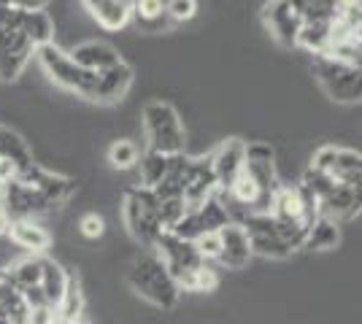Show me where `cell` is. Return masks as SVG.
<instances>
[{"mask_svg":"<svg viewBox=\"0 0 362 324\" xmlns=\"http://www.w3.org/2000/svg\"><path fill=\"white\" fill-rule=\"evenodd\" d=\"M243 230L249 235L252 254L271 257V260H287L289 254H292V248L281 241V235L276 230V219L271 214H246Z\"/></svg>","mask_w":362,"mask_h":324,"instance_id":"10","label":"cell"},{"mask_svg":"<svg viewBox=\"0 0 362 324\" xmlns=\"http://www.w3.org/2000/svg\"><path fill=\"white\" fill-rule=\"evenodd\" d=\"M122 216L124 227L144 246H154L157 238L163 235V222H160V200L146 186H130L124 192L122 203Z\"/></svg>","mask_w":362,"mask_h":324,"instance_id":"4","label":"cell"},{"mask_svg":"<svg viewBox=\"0 0 362 324\" xmlns=\"http://www.w3.org/2000/svg\"><path fill=\"white\" fill-rule=\"evenodd\" d=\"M216 192V179L211 170V155L195 157L187 165V176H184V189H181V200L187 211H195L203 203Z\"/></svg>","mask_w":362,"mask_h":324,"instance_id":"12","label":"cell"},{"mask_svg":"<svg viewBox=\"0 0 362 324\" xmlns=\"http://www.w3.org/2000/svg\"><path fill=\"white\" fill-rule=\"evenodd\" d=\"M338 184V181H332L327 173H322V170L317 168H308L305 173H303V181L300 186L311 195V198H317V200H322L327 192H332V186Z\"/></svg>","mask_w":362,"mask_h":324,"instance_id":"33","label":"cell"},{"mask_svg":"<svg viewBox=\"0 0 362 324\" xmlns=\"http://www.w3.org/2000/svg\"><path fill=\"white\" fill-rule=\"evenodd\" d=\"M195 248L200 254L203 263L209 260H219V251H222V241H219V232H203L200 238H195Z\"/></svg>","mask_w":362,"mask_h":324,"instance_id":"35","label":"cell"},{"mask_svg":"<svg viewBox=\"0 0 362 324\" xmlns=\"http://www.w3.org/2000/svg\"><path fill=\"white\" fill-rule=\"evenodd\" d=\"M133 68L122 60L117 62L114 68L108 71H100L98 73V81H95V95H92V103H100V106H111V103H119L124 95L130 92L133 87Z\"/></svg>","mask_w":362,"mask_h":324,"instance_id":"13","label":"cell"},{"mask_svg":"<svg viewBox=\"0 0 362 324\" xmlns=\"http://www.w3.org/2000/svg\"><path fill=\"white\" fill-rule=\"evenodd\" d=\"M57 322L62 324H71L76 319H81V313H84V292H81V284H78V278L71 276L68 281V289L62 294V300L57 303Z\"/></svg>","mask_w":362,"mask_h":324,"instance_id":"28","label":"cell"},{"mask_svg":"<svg viewBox=\"0 0 362 324\" xmlns=\"http://www.w3.org/2000/svg\"><path fill=\"white\" fill-rule=\"evenodd\" d=\"M151 248H157L160 263L165 265V270L173 276V281L179 284V289H181V284L189 278V273L203 265L195 244H192V241H181L179 235H173V232H163Z\"/></svg>","mask_w":362,"mask_h":324,"instance_id":"7","label":"cell"},{"mask_svg":"<svg viewBox=\"0 0 362 324\" xmlns=\"http://www.w3.org/2000/svg\"><path fill=\"white\" fill-rule=\"evenodd\" d=\"M170 162H173V157L157 155V152H146V155L138 160V165H141V186L154 189V186L168 176Z\"/></svg>","mask_w":362,"mask_h":324,"instance_id":"30","label":"cell"},{"mask_svg":"<svg viewBox=\"0 0 362 324\" xmlns=\"http://www.w3.org/2000/svg\"><path fill=\"white\" fill-rule=\"evenodd\" d=\"M71 324H90V322H84V319H76V322H71Z\"/></svg>","mask_w":362,"mask_h":324,"instance_id":"41","label":"cell"},{"mask_svg":"<svg viewBox=\"0 0 362 324\" xmlns=\"http://www.w3.org/2000/svg\"><path fill=\"white\" fill-rule=\"evenodd\" d=\"M262 25L273 35V41L284 49H295L298 32L303 28V19L287 0H268L262 6Z\"/></svg>","mask_w":362,"mask_h":324,"instance_id":"11","label":"cell"},{"mask_svg":"<svg viewBox=\"0 0 362 324\" xmlns=\"http://www.w3.org/2000/svg\"><path fill=\"white\" fill-rule=\"evenodd\" d=\"M303 22H332L338 16V0H287Z\"/></svg>","mask_w":362,"mask_h":324,"instance_id":"29","label":"cell"},{"mask_svg":"<svg viewBox=\"0 0 362 324\" xmlns=\"http://www.w3.org/2000/svg\"><path fill=\"white\" fill-rule=\"evenodd\" d=\"M187 214L184 208V200L181 198H168V200H160V222H163V230L170 232L176 224L181 222V216Z\"/></svg>","mask_w":362,"mask_h":324,"instance_id":"34","label":"cell"},{"mask_svg":"<svg viewBox=\"0 0 362 324\" xmlns=\"http://www.w3.org/2000/svg\"><path fill=\"white\" fill-rule=\"evenodd\" d=\"M319 216H327L332 222H346L360 216V186L335 184L332 192L319 200Z\"/></svg>","mask_w":362,"mask_h":324,"instance_id":"16","label":"cell"},{"mask_svg":"<svg viewBox=\"0 0 362 324\" xmlns=\"http://www.w3.org/2000/svg\"><path fill=\"white\" fill-rule=\"evenodd\" d=\"M141 160V152L133 140H114L111 149H108V162L117 170H130L138 165Z\"/></svg>","mask_w":362,"mask_h":324,"instance_id":"31","label":"cell"},{"mask_svg":"<svg viewBox=\"0 0 362 324\" xmlns=\"http://www.w3.org/2000/svg\"><path fill=\"white\" fill-rule=\"evenodd\" d=\"M189 214L195 216V224H197V230H200V235H203V232H219L222 227H227V224H230L227 205L219 200L216 195H211V198L203 203L200 208L189 211Z\"/></svg>","mask_w":362,"mask_h":324,"instance_id":"25","label":"cell"},{"mask_svg":"<svg viewBox=\"0 0 362 324\" xmlns=\"http://www.w3.org/2000/svg\"><path fill=\"white\" fill-rule=\"evenodd\" d=\"M165 14L170 22H189L197 14V0H165Z\"/></svg>","mask_w":362,"mask_h":324,"instance_id":"36","label":"cell"},{"mask_svg":"<svg viewBox=\"0 0 362 324\" xmlns=\"http://www.w3.org/2000/svg\"><path fill=\"white\" fill-rule=\"evenodd\" d=\"M311 168L327 173L332 181L346 186H360L362 179V157L354 149H344V146H322L314 160Z\"/></svg>","mask_w":362,"mask_h":324,"instance_id":"8","label":"cell"},{"mask_svg":"<svg viewBox=\"0 0 362 324\" xmlns=\"http://www.w3.org/2000/svg\"><path fill=\"white\" fill-rule=\"evenodd\" d=\"M144 127H146V138H149V152L165 157L184 155L187 136H184V124H181L179 111L163 103V100H151L144 106Z\"/></svg>","mask_w":362,"mask_h":324,"instance_id":"3","label":"cell"},{"mask_svg":"<svg viewBox=\"0 0 362 324\" xmlns=\"http://www.w3.org/2000/svg\"><path fill=\"white\" fill-rule=\"evenodd\" d=\"M35 57H38V62H41V68H44V73L49 76L52 84H57V87L68 90V92L81 95L84 100H92L98 73L84 71L81 65H76L71 60V54H65L54 44H46V47L35 49Z\"/></svg>","mask_w":362,"mask_h":324,"instance_id":"5","label":"cell"},{"mask_svg":"<svg viewBox=\"0 0 362 324\" xmlns=\"http://www.w3.org/2000/svg\"><path fill=\"white\" fill-rule=\"evenodd\" d=\"M243 149H246V140L227 138L219 149L211 152V170H214V179H216V189H230L233 181L241 176Z\"/></svg>","mask_w":362,"mask_h":324,"instance_id":"14","label":"cell"},{"mask_svg":"<svg viewBox=\"0 0 362 324\" xmlns=\"http://www.w3.org/2000/svg\"><path fill=\"white\" fill-rule=\"evenodd\" d=\"M41 260L44 257H28L22 263L11 265L3 276H6V284L14 287L16 292L28 289V287H38L41 284Z\"/></svg>","mask_w":362,"mask_h":324,"instance_id":"27","label":"cell"},{"mask_svg":"<svg viewBox=\"0 0 362 324\" xmlns=\"http://www.w3.org/2000/svg\"><path fill=\"white\" fill-rule=\"evenodd\" d=\"M22 300H25V306L28 308H41V306H49L46 303V297H44V292H41V287H28V289H22Z\"/></svg>","mask_w":362,"mask_h":324,"instance_id":"38","label":"cell"},{"mask_svg":"<svg viewBox=\"0 0 362 324\" xmlns=\"http://www.w3.org/2000/svg\"><path fill=\"white\" fill-rule=\"evenodd\" d=\"M216 287H219V276H216V270L203 263L197 270L189 273V278H187L184 284H181V292H184V289H189V292H214Z\"/></svg>","mask_w":362,"mask_h":324,"instance_id":"32","label":"cell"},{"mask_svg":"<svg viewBox=\"0 0 362 324\" xmlns=\"http://www.w3.org/2000/svg\"><path fill=\"white\" fill-rule=\"evenodd\" d=\"M311 73L317 78V84L322 87V92L330 97L332 103H360L362 95V76L360 68L346 65L327 57V54H317L311 62Z\"/></svg>","mask_w":362,"mask_h":324,"instance_id":"6","label":"cell"},{"mask_svg":"<svg viewBox=\"0 0 362 324\" xmlns=\"http://www.w3.org/2000/svg\"><path fill=\"white\" fill-rule=\"evenodd\" d=\"M133 19L138 22V28L149 32H163L170 28V19L165 14V0H136Z\"/></svg>","mask_w":362,"mask_h":324,"instance_id":"23","label":"cell"},{"mask_svg":"<svg viewBox=\"0 0 362 324\" xmlns=\"http://www.w3.org/2000/svg\"><path fill=\"white\" fill-rule=\"evenodd\" d=\"M0 157L8 160V162H14L16 170H25L33 165V155L28 140L22 138L16 130L6 127V124H0Z\"/></svg>","mask_w":362,"mask_h":324,"instance_id":"22","label":"cell"},{"mask_svg":"<svg viewBox=\"0 0 362 324\" xmlns=\"http://www.w3.org/2000/svg\"><path fill=\"white\" fill-rule=\"evenodd\" d=\"M0 324H8V319H6V316H3V313H0Z\"/></svg>","mask_w":362,"mask_h":324,"instance_id":"40","label":"cell"},{"mask_svg":"<svg viewBox=\"0 0 362 324\" xmlns=\"http://www.w3.org/2000/svg\"><path fill=\"white\" fill-rule=\"evenodd\" d=\"M68 281L71 276L62 270L60 263H54V260H41V292H44L46 303L52 306V308H57V303L62 300V294L68 289Z\"/></svg>","mask_w":362,"mask_h":324,"instance_id":"21","label":"cell"},{"mask_svg":"<svg viewBox=\"0 0 362 324\" xmlns=\"http://www.w3.org/2000/svg\"><path fill=\"white\" fill-rule=\"evenodd\" d=\"M16 179L28 186V189H33V192L46 203V208H54V205L68 203L76 192L74 179L60 176V173H49V170L38 168L35 162H33L30 168L19 170V173H16Z\"/></svg>","mask_w":362,"mask_h":324,"instance_id":"9","label":"cell"},{"mask_svg":"<svg viewBox=\"0 0 362 324\" xmlns=\"http://www.w3.org/2000/svg\"><path fill=\"white\" fill-rule=\"evenodd\" d=\"M81 3L103 30H122L133 22L136 0H81Z\"/></svg>","mask_w":362,"mask_h":324,"instance_id":"17","label":"cell"},{"mask_svg":"<svg viewBox=\"0 0 362 324\" xmlns=\"http://www.w3.org/2000/svg\"><path fill=\"white\" fill-rule=\"evenodd\" d=\"M341 241V230H338V222H332L327 216H317L311 222V227L305 232V241L303 246L314 248V251H327V248H335Z\"/></svg>","mask_w":362,"mask_h":324,"instance_id":"26","label":"cell"},{"mask_svg":"<svg viewBox=\"0 0 362 324\" xmlns=\"http://www.w3.org/2000/svg\"><path fill=\"white\" fill-rule=\"evenodd\" d=\"M332 44V22H303L295 47L311 52L314 57L325 54Z\"/></svg>","mask_w":362,"mask_h":324,"instance_id":"24","label":"cell"},{"mask_svg":"<svg viewBox=\"0 0 362 324\" xmlns=\"http://www.w3.org/2000/svg\"><path fill=\"white\" fill-rule=\"evenodd\" d=\"M19 30L33 44V49H41L54 41V22L46 11H22L19 16Z\"/></svg>","mask_w":362,"mask_h":324,"instance_id":"20","label":"cell"},{"mask_svg":"<svg viewBox=\"0 0 362 324\" xmlns=\"http://www.w3.org/2000/svg\"><path fill=\"white\" fill-rule=\"evenodd\" d=\"M81 235L84 238H100L103 235V230H106V224H103V219L98 214H87V216H81Z\"/></svg>","mask_w":362,"mask_h":324,"instance_id":"37","label":"cell"},{"mask_svg":"<svg viewBox=\"0 0 362 324\" xmlns=\"http://www.w3.org/2000/svg\"><path fill=\"white\" fill-rule=\"evenodd\" d=\"M71 60H74L76 65H81L84 71L100 73V71H108V68H114L117 62H122V57L117 49L103 44V41H87V44H78V47L71 52Z\"/></svg>","mask_w":362,"mask_h":324,"instance_id":"18","label":"cell"},{"mask_svg":"<svg viewBox=\"0 0 362 324\" xmlns=\"http://www.w3.org/2000/svg\"><path fill=\"white\" fill-rule=\"evenodd\" d=\"M222 251H219V265L227 270H243L252 260V248H249V235L243 230V224H227L219 230Z\"/></svg>","mask_w":362,"mask_h":324,"instance_id":"15","label":"cell"},{"mask_svg":"<svg viewBox=\"0 0 362 324\" xmlns=\"http://www.w3.org/2000/svg\"><path fill=\"white\" fill-rule=\"evenodd\" d=\"M46 3H49V0H22L25 11H44Z\"/></svg>","mask_w":362,"mask_h":324,"instance_id":"39","label":"cell"},{"mask_svg":"<svg viewBox=\"0 0 362 324\" xmlns=\"http://www.w3.org/2000/svg\"><path fill=\"white\" fill-rule=\"evenodd\" d=\"M127 284H130V289L138 297H144L154 308L170 311L176 308V303H179V284L173 281V276L165 270V265L160 263L157 254L136 257L130 270H127Z\"/></svg>","mask_w":362,"mask_h":324,"instance_id":"1","label":"cell"},{"mask_svg":"<svg viewBox=\"0 0 362 324\" xmlns=\"http://www.w3.org/2000/svg\"><path fill=\"white\" fill-rule=\"evenodd\" d=\"M22 11V0H0V81H16L35 52L19 30Z\"/></svg>","mask_w":362,"mask_h":324,"instance_id":"2","label":"cell"},{"mask_svg":"<svg viewBox=\"0 0 362 324\" xmlns=\"http://www.w3.org/2000/svg\"><path fill=\"white\" fill-rule=\"evenodd\" d=\"M8 235H11V241L16 246L28 248L33 254H41V251L52 246V235L41 224H35L33 219H11Z\"/></svg>","mask_w":362,"mask_h":324,"instance_id":"19","label":"cell"}]
</instances>
